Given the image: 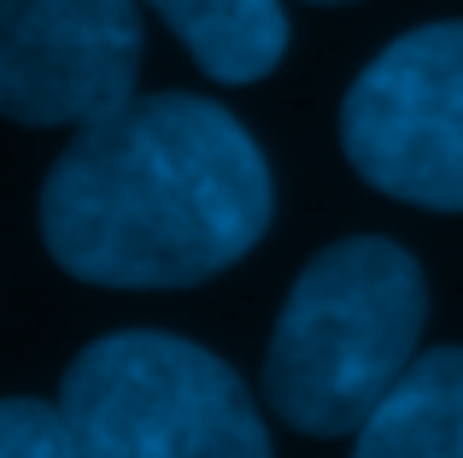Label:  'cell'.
Listing matches in <instances>:
<instances>
[{
    "instance_id": "6",
    "label": "cell",
    "mask_w": 463,
    "mask_h": 458,
    "mask_svg": "<svg viewBox=\"0 0 463 458\" xmlns=\"http://www.w3.org/2000/svg\"><path fill=\"white\" fill-rule=\"evenodd\" d=\"M352 458H463V347L417 353L358 429Z\"/></svg>"
},
{
    "instance_id": "4",
    "label": "cell",
    "mask_w": 463,
    "mask_h": 458,
    "mask_svg": "<svg viewBox=\"0 0 463 458\" xmlns=\"http://www.w3.org/2000/svg\"><path fill=\"white\" fill-rule=\"evenodd\" d=\"M346 165L387 200L463 212V18L393 35L340 100Z\"/></svg>"
},
{
    "instance_id": "8",
    "label": "cell",
    "mask_w": 463,
    "mask_h": 458,
    "mask_svg": "<svg viewBox=\"0 0 463 458\" xmlns=\"http://www.w3.org/2000/svg\"><path fill=\"white\" fill-rule=\"evenodd\" d=\"M0 458H77L59 400L47 406L30 400V394L0 400Z\"/></svg>"
},
{
    "instance_id": "2",
    "label": "cell",
    "mask_w": 463,
    "mask_h": 458,
    "mask_svg": "<svg viewBox=\"0 0 463 458\" xmlns=\"http://www.w3.org/2000/svg\"><path fill=\"white\" fill-rule=\"evenodd\" d=\"M422 323L429 282L399 241H335L288 288L264 353V400L299 435H358L417 365Z\"/></svg>"
},
{
    "instance_id": "1",
    "label": "cell",
    "mask_w": 463,
    "mask_h": 458,
    "mask_svg": "<svg viewBox=\"0 0 463 458\" xmlns=\"http://www.w3.org/2000/svg\"><path fill=\"white\" fill-rule=\"evenodd\" d=\"M264 148L200 94H129L71 136L42 183L53 264L94 288H194L264 241Z\"/></svg>"
},
{
    "instance_id": "9",
    "label": "cell",
    "mask_w": 463,
    "mask_h": 458,
    "mask_svg": "<svg viewBox=\"0 0 463 458\" xmlns=\"http://www.w3.org/2000/svg\"><path fill=\"white\" fill-rule=\"evenodd\" d=\"M306 6H352V0H306Z\"/></svg>"
},
{
    "instance_id": "5",
    "label": "cell",
    "mask_w": 463,
    "mask_h": 458,
    "mask_svg": "<svg viewBox=\"0 0 463 458\" xmlns=\"http://www.w3.org/2000/svg\"><path fill=\"white\" fill-rule=\"evenodd\" d=\"M141 77V0H0V118L82 129Z\"/></svg>"
},
{
    "instance_id": "3",
    "label": "cell",
    "mask_w": 463,
    "mask_h": 458,
    "mask_svg": "<svg viewBox=\"0 0 463 458\" xmlns=\"http://www.w3.org/2000/svg\"><path fill=\"white\" fill-rule=\"evenodd\" d=\"M59 412L77 458H270L241 377L165 329L89 341L59 382Z\"/></svg>"
},
{
    "instance_id": "7",
    "label": "cell",
    "mask_w": 463,
    "mask_h": 458,
    "mask_svg": "<svg viewBox=\"0 0 463 458\" xmlns=\"http://www.w3.org/2000/svg\"><path fill=\"white\" fill-rule=\"evenodd\" d=\"M170 24L194 65L212 82L247 89L288 59V6L282 0H141Z\"/></svg>"
}]
</instances>
